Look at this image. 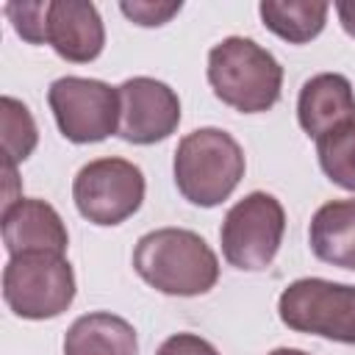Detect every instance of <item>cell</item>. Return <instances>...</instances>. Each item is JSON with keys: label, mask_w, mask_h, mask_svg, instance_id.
<instances>
[{"label": "cell", "mask_w": 355, "mask_h": 355, "mask_svg": "<svg viewBox=\"0 0 355 355\" xmlns=\"http://www.w3.org/2000/svg\"><path fill=\"white\" fill-rule=\"evenodd\" d=\"M327 11L330 6L319 0H263L258 6L266 31H272L288 44H305L316 39L324 31Z\"/></svg>", "instance_id": "obj_15"}, {"label": "cell", "mask_w": 355, "mask_h": 355, "mask_svg": "<svg viewBox=\"0 0 355 355\" xmlns=\"http://www.w3.org/2000/svg\"><path fill=\"white\" fill-rule=\"evenodd\" d=\"M183 8V3H150V0H133V3H119V11L141 25V28H158V25H166L178 11Z\"/></svg>", "instance_id": "obj_19"}, {"label": "cell", "mask_w": 355, "mask_h": 355, "mask_svg": "<svg viewBox=\"0 0 355 355\" xmlns=\"http://www.w3.org/2000/svg\"><path fill=\"white\" fill-rule=\"evenodd\" d=\"M297 122L313 139L355 122V92L349 78L341 72H319L308 78L297 97Z\"/></svg>", "instance_id": "obj_12"}, {"label": "cell", "mask_w": 355, "mask_h": 355, "mask_svg": "<svg viewBox=\"0 0 355 355\" xmlns=\"http://www.w3.org/2000/svg\"><path fill=\"white\" fill-rule=\"evenodd\" d=\"M3 300L19 319H55L75 300L72 263L58 252H25L3 266Z\"/></svg>", "instance_id": "obj_4"}, {"label": "cell", "mask_w": 355, "mask_h": 355, "mask_svg": "<svg viewBox=\"0 0 355 355\" xmlns=\"http://www.w3.org/2000/svg\"><path fill=\"white\" fill-rule=\"evenodd\" d=\"M3 11L11 19L17 36H22L28 44H44L47 3H6Z\"/></svg>", "instance_id": "obj_18"}, {"label": "cell", "mask_w": 355, "mask_h": 355, "mask_svg": "<svg viewBox=\"0 0 355 355\" xmlns=\"http://www.w3.org/2000/svg\"><path fill=\"white\" fill-rule=\"evenodd\" d=\"M208 83L225 105L261 114L280 100L283 67L255 39L227 36L208 53Z\"/></svg>", "instance_id": "obj_2"}, {"label": "cell", "mask_w": 355, "mask_h": 355, "mask_svg": "<svg viewBox=\"0 0 355 355\" xmlns=\"http://www.w3.org/2000/svg\"><path fill=\"white\" fill-rule=\"evenodd\" d=\"M269 355H308L305 349H294V347H277V349H272Z\"/></svg>", "instance_id": "obj_22"}, {"label": "cell", "mask_w": 355, "mask_h": 355, "mask_svg": "<svg viewBox=\"0 0 355 355\" xmlns=\"http://www.w3.org/2000/svg\"><path fill=\"white\" fill-rule=\"evenodd\" d=\"M322 172L341 189L355 191V122L338 125L316 139Z\"/></svg>", "instance_id": "obj_16"}, {"label": "cell", "mask_w": 355, "mask_h": 355, "mask_svg": "<svg viewBox=\"0 0 355 355\" xmlns=\"http://www.w3.org/2000/svg\"><path fill=\"white\" fill-rule=\"evenodd\" d=\"M44 42L64 61H94L105 47V25L97 6L86 0H47Z\"/></svg>", "instance_id": "obj_11"}, {"label": "cell", "mask_w": 355, "mask_h": 355, "mask_svg": "<svg viewBox=\"0 0 355 355\" xmlns=\"http://www.w3.org/2000/svg\"><path fill=\"white\" fill-rule=\"evenodd\" d=\"M280 322L294 333L355 344V286L324 277H300L280 291Z\"/></svg>", "instance_id": "obj_5"}, {"label": "cell", "mask_w": 355, "mask_h": 355, "mask_svg": "<svg viewBox=\"0 0 355 355\" xmlns=\"http://www.w3.org/2000/svg\"><path fill=\"white\" fill-rule=\"evenodd\" d=\"M144 172L125 158H94L72 180V200L83 219L114 227L130 219L144 202Z\"/></svg>", "instance_id": "obj_7"}, {"label": "cell", "mask_w": 355, "mask_h": 355, "mask_svg": "<svg viewBox=\"0 0 355 355\" xmlns=\"http://www.w3.org/2000/svg\"><path fill=\"white\" fill-rule=\"evenodd\" d=\"M283 233L286 211L280 200L269 191H250L222 219V255L241 272H261L275 261Z\"/></svg>", "instance_id": "obj_6"}, {"label": "cell", "mask_w": 355, "mask_h": 355, "mask_svg": "<svg viewBox=\"0 0 355 355\" xmlns=\"http://www.w3.org/2000/svg\"><path fill=\"white\" fill-rule=\"evenodd\" d=\"M47 105L64 139L94 144L119 130V92L97 78L64 75L50 83Z\"/></svg>", "instance_id": "obj_8"}, {"label": "cell", "mask_w": 355, "mask_h": 355, "mask_svg": "<svg viewBox=\"0 0 355 355\" xmlns=\"http://www.w3.org/2000/svg\"><path fill=\"white\" fill-rule=\"evenodd\" d=\"M3 244L8 258L25 252H67L69 233L58 211L39 197H19L11 205H3L0 216Z\"/></svg>", "instance_id": "obj_10"}, {"label": "cell", "mask_w": 355, "mask_h": 355, "mask_svg": "<svg viewBox=\"0 0 355 355\" xmlns=\"http://www.w3.org/2000/svg\"><path fill=\"white\" fill-rule=\"evenodd\" d=\"M119 92V130L128 144H155L169 139L180 125V97L164 80L136 75Z\"/></svg>", "instance_id": "obj_9"}, {"label": "cell", "mask_w": 355, "mask_h": 355, "mask_svg": "<svg viewBox=\"0 0 355 355\" xmlns=\"http://www.w3.org/2000/svg\"><path fill=\"white\" fill-rule=\"evenodd\" d=\"M136 275L161 294L200 297L219 280V258L208 241L186 227H158L133 247Z\"/></svg>", "instance_id": "obj_1"}, {"label": "cell", "mask_w": 355, "mask_h": 355, "mask_svg": "<svg viewBox=\"0 0 355 355\" xmlns=\"http://www.w3.org/2000/svg\"><path fill=\"white\" fill-rule=\"evenodd\" d=\"M336 14H338L341 28L355 39V0H338L336 3Z\"/></svg>", "instance_id": "obj_21"}, {"label": "cell", "mask_w": 355, "mask_h": 355, "mask_svg": "<svg viewBox=\"0 0 355 355\" xmlns=\"http://www.w3.org/2000/svg\"><path fill=\"white\" fill-rule=\"evenodd\" d=\"M311 250L319 261L355 272V200H330L308 227Z\"/></svg>", "instance_id": "obj_14"}, {"label": "cell", "mask_w": 355, "mask_h": 355, "mask_svg": "<svg viewBox=\"0 0 355 355\" xmlns=\"http://www.w3.org/2000/svg\"><path fill=\"white\" fill-rule=\"evenodd\" d=\"M0 119H3V155H6V166H17L39 144L36 122H33L28 105L19 103L17 97H8V94L0 100Z\"/></svg>", "instance_id": "obj_17"}, {"label": "cell", "mask_w": 355, "mask_h": 355, "mask_svg": "<svg viewBox=\"0 0 355 355\" xmlns=\"http://www.w3.org/2000/svg\"><path fill=\"white\" fill-rule=\"evenodd\" d=\"M155 355H219L211 341H205L197 333H175L169 336Z\"/></svg>", "instance_id": "obj_20"}, {"label": "cell", "mask_w": 355, "mask_h": 355, "mask_svg": "<svg viewBox=\"0 0 355 355\" xmlns=\"http://www.w3.org/2000/svg\"><path fill=\"white\" fill-rule=\"evenodd\" d=\"M244 150L222 128H197L178 141L172 172L175 186L191 205L225 202L244 178Z\"/></svg>", "instance_id": "obj_3"}, {"label": "cell", "mask_w": 355, "mask_h": 355, "mask_svg": "<svg viewBox=\"0 0 355 355\" xmlns=\"http://www.w3.org/2000/svg\"><path fill=\"white\" fill-rule=\"evenodd\" d=\"M64 355H139L136 330L108 311L83 313L64 336Z\"/></svg>", "instance_id": "obj_13"}]
</instances>
